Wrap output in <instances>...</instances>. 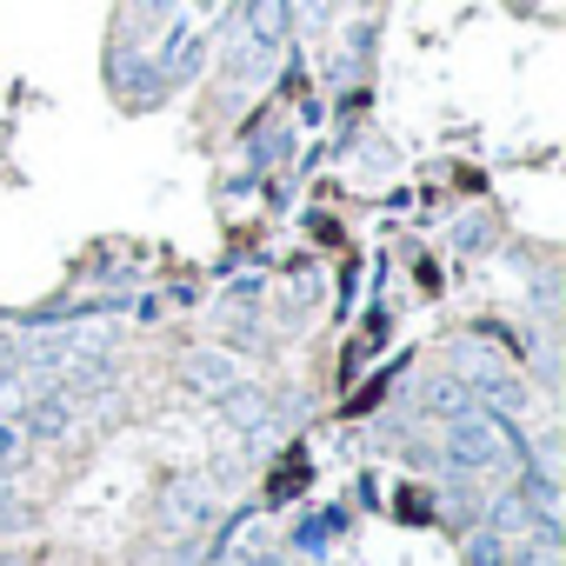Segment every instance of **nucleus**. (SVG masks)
Here are the masks:
<instances>
[{"mask_svg": "<svg viewBox=\"0 0 566 566\" xmlns=\"http://www.w3.org/2000/svg\"><path fill=\"white\" fill-rule=\"evenodd\" d=\"M334 526H340V513H314L307 526H294V546H301V553H321V539H327Z\"/></svg>", "mask_w": 566, "mask_h": 566, "instance_id": "nucleus-11", "label": "nucleus"}, {"mask_svg": "<svg viewBox=\"0 0 566 566\" xmlns=\"http://www.w3.org/2000/svg\"><path fill=\"white\" fill-rule=\"evenodd\" d=\"M420 407H427V413H440V420H453V413H467V407H480V400L467 394V380H427Z\"/></svg>", "mask_w": 566, "mask_h": 566, "instance_id": "nucleus-8", "label": "nucleus"}, {"mask_svg": "<svg viewBox=\"0 0 566 566\" xmlns=\"http://www.w3.org/2000/svg\"><path fill=\"white\" fill-rule=\"evenodd\" d=\"M180 14V0H120V41H140V34H154V28H167Z\"/></svg>", "mask_w": 566, "mask_h": 566, "instance_id": "nucleus-7", "label": "nucleus"}, {"mask_svg": "<svg viewBox=\"0 0 566 566\" xmlns=\"http://www.w3.org/2000/svg\"><path fill=\"white\" fill-rule=\"evenodd\" d=\"M187 387H193V394H207V400H220L227 387H240V360H233V354L200 347V354H187Z\"/></svg>", "mask_w": 566, "mask_h": 566, "instance_id": "nucleus-6", "label": "nucleus"}, {"mask_svg": "<svg viewBox=\"0 0 566 566\" xmlns=\"http://www.w3.org/2000/svg\"><path fill=\"white\" fill-rule=\"evenodd\" d=\"M467 566H506V546L486 526H467Z\"/></svg>", "mask_w": 566, "mask_h": 566, "instance_id": "nucleus-10", "label": "nucleus"}, {"mask_svg": "<svg viewBox=\"0 0 566 566\" xmlns=\"http://www.w3.org/2000/svg\"><path fill=\"white\" fill-rule=\"evenodd\" d=\"M74 413H81V407H74L61 387H48V394H34V400H28V413H21V433H28V440H61V433L74 427Z\"/></svg>", "mask_w": 566, "mask_h": 566, "instance_id": "nucleus-5", "label": "nucleus"}, {"mask_svg": "<svg viewBox=\"0 0 566 566\" xmlns=\"http://www.w3.org/2000/svg\"><path fill=\"white\" fill-rule=\"evenodd\" d=\"M107 87H114V101H120L127 114H154V107L167 101V81H160L154 54H147L140 41H120V34H114V48H107Z\"/></svg>", "mask_w": 566, "mask_h": 566, "instance_id": "nucleus-2", "label": "nucleus"}, {"mask_svg": "<svg viewBox=\"0 0 566 566\" xmlns=\"http://www.w3.org/2000/svg\"><path fill=\"white\" fill-rule=\"evenodd\" d=\"M513 440H520V433H513ZM513 440H506V420H500V413L467 407V413H453V420H447L440 453H447V467H453V473H486V467H500V460L513 453Z\"/></svg>", "mask_w": 566, "mask_h": 566, "instance_id": "nucleus-1", "label": "nucleus"}, {"mask_svg": "<svg viewBox=\"0 0 566 566\" xmlns=\"http://www.w3.org/2000/svg\"><path fill=\"white\" fill-rule=\"evenodd\" d=\"M266 566H287V559H266Z\"/></svg>", "mask_w": 566, "mask_h": 566, "instance_id": "nucleus-12", "label": "nucleus"}, {"mask_svg": "<svg viewBox=\"0 0 566 566\" xmlns=\"http://www.w3.org/2000/svg\"><path fill=\"white\" fill-rule=\"evenodd\" d=\"M154 67H160V81H167V94L174 87H187L200 67H207V34L193 28V21H167V34H160V48H154Z\"/></svg>", "mask_w": 566, "mask_h": 566, "instance_id": "nucleus-3", "label": "nucleus"}, {"mask_svg": "<svg viewBox=\"0 0 566 566\" xmlns=\"http://www.w3.org/2000/svg\"><path fill=\"white\" fill-rule=\"evenodd\" d=\"M154 513H160V526H167V533L193 539V533L213 520V500H207V486H200V480H174V486L160 493V506H154Z\"/></svg>", "mask_w": 566, "mask_h": 566, "instance_id": "nucleus-4", "label": "nucleus"}, {"mask_svg": "<svg viewBox=\"0 0 566 566\" xmlns=\"http://www.w3.org/2000/svg\"><path fill=\"white\" fill-rule=\"evenodd\" d=\"M28 433H21V420H0V473H21V460H28Z\"/></svg>", "mask_w": 566, "mask_h": 566, "instance_id": "nucleus-9", "label": "nucleus"}]
</instances>
